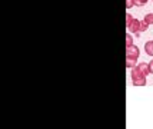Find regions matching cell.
<instances>
[{
  "instance_id": "cell-1",
  "label": "cell",
  "mask_w": 153,
  "mask_h": 129,
  "mask_svg": "<svg viewBox=\"0 0 153 129\" xmlns=\"http://www.w3.org/2000/svg\"><path fill=\"white\" fill-rule=\"evenodd\" d=\"M132 83H133L134 86H145L146 85V75L140 70L137 66H134V68H132Z\"/></svg>"
},
{
  "instance_id": "cell-2",
  "label": "cell",
  "mask_w": 153,
  "mask_h": 129,
  "mask_svg": "<svg viewBox=\"0 0 153 129\" xmlns=\"http://www.w3.org/2000/svg\"><path fill=\"white\" fill-rule=\"evenodd\" d=\"M127 29H129V32H130V33L137 34V37H139V36H140V33H139V30H140V20L133 19V20H132V23L127 26Z\"/></svg>"
},
{
  "instance_id": "cell-3",
  "label": "cell",
  "mask_w": 153,
  "mask_h": 129,
  "mask_svg": "<svg viewBox=\"0 0 153 129\" xmlns=\"http://www.w3.org/2000/svg\"><path fill=\"white\" fill-rule=\"evenodd\" d=\"M140 54V50L137 46H134V45H132V46H127L126 48V56H129V57H133V59H137Z\"/></svg>"
},
{
  "instance_id": "cell-4",
  "label": "cell",
  "mask_w": 153,
  "mask_h": 129,
  "mask_svg": "<svg viewBox=\"0 0 153 129\" xmlns=\"http://www.w3.org/2000/svg\"><path fill=\"white\" fill-rule=\"evenodd\" d=\"M145 52H146L149 56H153V40L145 43Z\"/></svg>"
},
{
  "instance_id": "cell-5",
  "label": "cell",
  "mask_w": 153,
  "mask_h": 129,
  "mask_svg": "<svg viewBox=\"0 0 153 129\" xmlns=\"http://www.w3.org/2000/svg\"><path fill=\"white\" fill-rule=\"evenodd\" d=\"M137 68H139L140 70H142V72L145 73V75H149V73H150V72H149V63H145V62H142V63H139V65H137Z\"/></svg>"
},
{
  "instance_id": "cell-6",
  "label": "cell",
  "mask_w": 153,
  "mask_h": 129,
  "mask_svg": "<svg viewBox=\"0 0 153 129\" xmlns=\"http://www.w3.org/2000/svg\"><path fill=\"white\" fill-rule=\"evenodd\" d=\"M136 60L137 59H133V57H129V56H126V66L127 68H134L136 66Z\"/></svg>"
},
{
  "instance_id": "cell-7",
  "label": "cell",
  "mask_w": 153,
  "mask_h": 129,
  "mask_svg": "<svg viewBox=\"0 0 153 129\" xmlns=\"http://www.w3.org/2000/svg\"><path fill=\"white\" fill-rule=\"evenodd\" d=\"M143 20L146 22L147 25H153V13H147L146 16H145V19Z\"/></svg>"
},
{
  "instance_id": "cell-8",
  "label": "cell",
  "mask_w": 153,
  "mask_h": 129,
  "mask_svg": "<svg viewBox=\"0 0 153 129\" xmlns=\"http://www.w3.org/2000/svg\"><path fill=\"white\" fill-rule=\"evenodd\" d=\"M147 26H149V25H147L145 20L140 22V30H139V33H143V32H146V30H147Z\"/></svg>"
},
{
  "instance_id": "cell-9",
  "label": "cell",
  "mask_w": 153,
  "mask_h": 129,
  "mask_svg": "<svg viewBox=\"0 0 153 129\" xmlns=\"http://www.w3.org/2000/svg\"><path fill=\"white\" fill-rule=\"evenodd\" d=\"M133 45V39H132V34H126V48L127 46H132Z\"/></svg>"
},
{
  "instance_id": "cell-10",
  "label": "cell",
  "mask_w": 153,
  "mask_h": 129,
  "mask_svg": "<svg viewBox=\"0 0 153 129\" xmlns=\"http://www.w3.org/2000/svg\"><path fill=\"white\" fill-rule=\"evenodd\" d=\"M147 0H134V6H145Z\"/></svg>"
},
{
  "instance_id": "cell-11",
  "label": "cell",
  "mask_w": 153,
  "mask_h": 129,
  "mask_svg": "<svg viewBox=\"0 0 153 129\" xmlns=\"http://www.w3.org/2000/svg\"><path fill=\"white\" fill-rule=\"evenodd\" d=\"M132 20H133L132 14H130V13H126V26H129V25L132 23Z\"/></svg>"
},
{
  "instance_id": "cell-12",
  "label": "cell",
  "mask_w": 153,
  "mask_h": 129,
  "mask_svg": "<svg viewBox=\"0 0 153 129\" xmlns=\"http://www.w3.org/2000/svg\"><path fill=\"white\" fill-rule=\"evenodd\" d=\"M134 6V0H126V7L127 9H132Z\"/></svg>"
},
{
  "instance_id": "cell-13",
  "label": "cell",
  "mask_w": 153,
  "mask_h": 129,
  "mask_svg": "<svg viewBox=\"0 0 153 129\" xmlns=\"http://www.w3.org/2000/svg\"><path fill=\"white\" fill-rule=\"evenodd\" d=\"M149 72H150V73H153V60L149 62Z\"/></svg>"
}]
</instances>
